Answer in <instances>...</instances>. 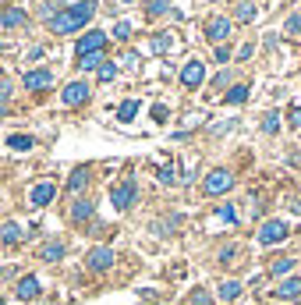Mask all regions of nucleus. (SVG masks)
<instances>
[{"mask_svg":"<svg viewBox=\"0 0 301 305\" xmlns=\"http://www.w3.org/2000/svg\"><path fill=\"white\" fill-rule=\"evenodd\" d=\"M188 305H213V295H209L206 288H195V291L188 295Z\"/></svg>","mask_w":301,"mask_h":305,"instance_id":"obj_26","label":"nucleus"},{"mask_svg":"<svg viewBox=\"0 0 301 305\" xmlns=\"http://www.w3.org/2000/svg\"><path fill=\"white\" fill-rule=\"evenodd\" d=\"M287 121H291V128H294V132L301 128V107H298V103L291 107V117H287Z\"/></svg>","mask_w":301,"mask_h":305,"instance_id":"obj_36","label":"nucleus"},{"mask_svg":"<svg viewBox=\"0 0 301 305\" xmlns=\"http://www.w3.org/2000/svg\"><path fill=\"white\" fill-rule=\"evenodd\" d=\"M7 146H11L14 152H29L32 146H36V139H32V135H7Z\"/></svg>","mask_w":301,"mask_h":305,"instance_id":"obj_19","label":"nucleus"},{"mask_svg":"<svg viewBox=\"0 0 301 305\" xmlns=\"http://www.w3.org/2000/svg\"><path fill=\"white\" fill-rule=\"evenodd\" d=\"M287 224L284 220H266L262 227H259V241L262 245H280V241H287Z\"/></svg>","mask_w":301,"mask_h":305,"instance_id":"obj_4","label":"nucleus"},{"mask_svg":"<svg viewBox=\"0 0 301 305\" xmlns=\"http://www.w3.org/2000/svg\"><path fill=\"white\" fill-rule=\"evenodd\" d=\"M11 96H14V85L11 82H0V103H7Z\"/></svg>","mask_w":301,"mask_h":305,"instance_id":"obj_37","label":"nucleus"},{"mask_svg":"<svg viewBox=\"0 0 301 305\" xmlns=\"http://www.w3.org/2000/svg\"><path fill=\"white\" fill-rule=\"evenodd\" d=\"M252 50H255V46H252V43H244V46L237 50V61H248V57H252Z\"/></svg>","mask_w":301,"mask_h":305,"instance_id":"obj_40","label":"nucleus"},{"mask_svg":"<svg viewBox=\"0 0 301 305\" xmlns=\"http://www.w3.org/2000/svg\"><path fill=\"white\" fill-rule=\"evenodd\" d=\"M121 4H131V0H121Z\"/></svg>","mask_w":301,"mask_h":305,"instance_id":"obj_42","label":"nucleus"},{"mask_svg":"<svg viewBox=\"0 0 301 305\" xmlns=\"http://www.w3.org/2000/svg\"><path fill=\"white\" fill-rule=\"evenodd\" d=\"M135 199H139V185H135L131 177H124V181H117V185L110 188V202H114L117 210H131Z\"/></svg>","mask_w":301,"mask_h":305,"instance_id":"obj_2","label":"nucleus"},{"mask_svg":"<svg viewBox=\"0 0 301 305\" xmlns=\"http://www.w3.org/2000/svg\"><path fill=\"white\" fill-rule=\"evenodd\" d=\"M234 14H237L241 21H252V18H255V4H252V0H237V4H234Z\"/></svg>","mask_w":301,"mask_h":305,"instance_id":"obj_22","label":"nucleus"},{"mask_svg":"<svg viewBox=\"0 0 301 305\" xmlns=\"http://www.w3.org/2000/svg\"><path fill=\"white\" fill-rule=\"evenodd\" d=\"M167 11H170V0H149V4H146V14H149V18H159V14H167Z\"/></svg>","mask_w":301,"mask_h":305,"instance_id":"obj_24","label":"nucleus"},{"mask_svg":"<svg viewBox=\"0 0 301 305\" xmlns=\"http://www.w3.org/2000/svg\"><path fill=\"white\" fill-rule=\"evenodd\" d=\"M135 114H139V99H128V103L121 107V121H131Z\"/></svg>","mask_w":301,"mask_h":305,"instance_id":"obj_31","label":"nucleus"},{"mask_svg":"<svg viewBox=\"0 0 301 305\" xmlns=\"http://www.w3.org/2000/svg\"><path fill=\"white\" fill-rule=\"evenodd\" d=\"M21 238H25V231L18 227V224H7V227L0 231V241H4V245H18Z\"/></svg>","mask_w":301,"mask_h":305,"instance_id":"obj_20","label":"nucleus"},{"mask_svg":"<svg viewBox=\"0 0 301 305\" xmlns=\"http://www.w3.org/2000/svg\"><path fill=\"white\" fill-rule=\"evenodd\" d=\"M213 61H216V64H227V61H230V50H227V46H216Z\"/></svg>","mask_w":301,"mask_h":305,"instance_id":"obj_38","label":"nucleus"},{"mask_svg":"<svg viewBox=\"0 0 301 305\" xmlns=\"http://www.w3.org/2000/svg\"><path fill=\"white\" fill-rule=\"evenodd\" d=\"M25 21H29V14H25L21 7H4V11H0V25H4V29H14V25H25Z\"/></svg>","mask_w":301,"mask_h":305,"instance_id":"obj_13","label":"nucleus"},{"mask_svg":"<svg viewBox=\"0 0 301 305\" xmlns=\"http://www.w3.org/2000/svg\"><path fill=\"white\" fill-rule=\"evenodd\" d=\"M159 181H163V185H177V177H174V170H170V167H163V170H159Z\"/></svg>","mask_w":301,"mask_h":305,"instance_id":"obj_39","label":"nucleus"},{"mask_svg":"<svg viewBox=\"0 0 301 305\" xmlns=\"http://www.w3.org/2000/svg\"><path fill=\"white\" fill-rule=\"evenodd\" d=\"M53 195H57V185H53V181H43V185L32 188L29 202H32V206H46V202H53Z\"/></svg>","mask_w":301,"mask_h":305,"instance_id":"obj_10","label":"nucleus"},{"mask_svg":"<svg viewBox=\"0 0 301 305\" xmlns=\"http://www.w3.org/2000/svg\"><path fill=\"white\" fill-rule=\"evenodd\" d=\"M284 32H287V36H301V14H287Z\"/></svg>","mask_w":301,"mask_h":305,"instance_id":"obj_27","label":"nucleus"},{"mask_svg":"<svg viewBox=\"0 0 301 305\" xmlns=\"http://www.w3.org/2000/svg\"><path fill=\"white\" fill-rule=\"evenodd\" d=\"M152 121H156V124H163V121H167V107H163V103H159V107H156V103H152Z\"/></svg>","mask_w":301,"mask_h":305,"instance_id":"obj_35","label":"nucleus"},{"mask_svg":"<svg viewBox=\"0 0 301 305\" xmlns=\"http://www.w3.org/2000/svg\"><path fill=\"white\" fill-rule=\"evenodd\" d=\"M39 259H43V263H57V259H64V245H61V241H46V245L39 248Z\"/></svg>","mask_w":301,"mask_h":305,"instance_id":"obj_15","label":"nucleus"},{"mask_svg":"<svg viewBox=\"0 0 301 305\" xmlns=\"http://www.w3.org/2000/svg\"><path fill=\"white\" fill-rule=\"evenodd\" d=\"M61 99H64L68 107H81V103L89 99V85H85V82H71V85L61 92Z\"/></svg>","mask_w":301,"mask_h":305,"instance_id":"obj_9","label":"nucleus"},{"mask_svg":"<svg viewBox=\"0 0 301 305\" xmlns=\"http://www.w3.org/2000/svg\"><path fill=\"white\" fill-rule=\"evenodd\" d=\"M216 217L227 220V224H234V220H237V210H234V206H220V210H216Z\"/></svg>","mask_w":301,"mask_h":305,"instance_id":"obj_32","label":"nucleus"},{"mask_svg":"<svg viewBox=\"0 0 301 305\" xmlns=\"http://www.w3.org/2000/svg\"><path fill=\"white\" fill-rule=\"evenodd\" d=\"M0 305H4V298H0Z\"/></svg>","mask_w":301,"mask_h":305,"instance_id":"obj_44","label":"nucleus"},{"mask_svg":"<svg viewBox=\"0 0 301 305\" xmlns=\"http://www.w3.org/2000/svg\"><path fill=\"white\" fill-rule=\"evenodd\" d=\"M152 50H156V54H167V50H170V36H156V39H152Z\"/></svg>","mask_w":301,"mask_h":305,"instance_id":"obj_34","label":"nucleus"},{"mask_svg":"<svg viewBox=\"0 0 301 305\" xmlns=\"http://www.w3.org/2000/svg\"><path fill=\"white\" fill-rule=\"evenodd\" d=\"M206 82V64L202 61H188L184 68H181V85L184 89H199Z\"/></svg>","mask_w":301,"mask_h":305,"instance_id":"obj_5","label":"nucleus"},{"mask_svg":"<svg viewBox=\"0 0 301 305\" xmlns=\"http://www.w3.org/2000/svg\"><path fill=\"white\" fill-rule=\"evenodd\" d=\"M114 75H117V68H114L110 61H103V64H99V71H96V78H99V82H110Z\"/></svg>","mask_w":301,"mask_h":305,"instance_id":"obj_29","label":"nucleus"},{"mask_svg":"<svg viewBox=\"0 0 301 305\" xmlns=\"http://www.w3.org/2000/svg\"><path fill=\"white\" fill-rule=\"evenodd\" d=\"M237 252H241L237 245H227L224 252H220V263H224V266H230V263H237Z\"/></svg>","mask_w":301,"mask_h":305,"instance_id":"obj_30","label":"nucleus"},{"mask_svg":"<svg viewBox=\"0 0 301 305\" xmlns=\"http://www.w3.org/2000/svg\"><path fill=\"white\" fill-rule=\"evenodd\" d=\"M262 132H266V135H277V132H280V114H277V110H269V114H266Z\"/></svg>","mask_w":301,"mask_h":305,"instance_id":"obj_25","label":"nucleus"},{"mask_svg":"<svg viewBox=\"0 0 301 305\" xmlns=\"http://www.w3.org/2000/svg\"><path fill=\"white\" fill-rule=\"evenodd\" d=\"M202 188H206V195H224V192H230V188H234V174H230L227 167H216L213 174H206Z\"/></svg>","mask_w":301,"mask_h":305,"instance_id":"obj_3","label":"nucleus"},{"mask_svg":"<svg viewBox=\"0 0 301 305\" xmlns=\"http://www.w3.org/2000/svg\"><path fill=\"white\" fill-rule=\"evenodd\" d=\"M96 14V4L92 0H81V4H68V7H61L57 11V18L50 21V32H57V36H68V32H78L89 18Z\"/></svg>","mask_w":301,"mask_h":305,"instance_id":"obj_1","label":"nucleus"},{"mask_svg":"<svg viewBox=\"0 0 301 305\" xmlns=\"http://www.w3.org/2000/svg\"><path fill=\"white\" fill-rule=\"evenodd\" d=\"M0 50H4V43H0Z\"/></svg>","mask_w":301,"mask_h":305,"instance_id":"obj_43","label":"nucleus"},{"mask_svg":"<svg viewBox=\"0 0 301 305\" xmlns=\"http://www.w3.org/2000/svg\"><path fill=\"white\" fill-rule=\"evenodd\" d=\"M89 177H92V174H89V167H78L75 174L68 177V195H71V192H81V188L89 185Z\"/></svg>","mask_w":301,"mask_h":305,"instance_id":"obj_17","label":"nucleus"},{"mask_svg":"<svg viewBox=\"0 0 301 305\" xmlns=\"http://www.w3.org/2000/svg\"><path fill=\"white\" fill-rule=\"evenodd\" d=\"M244 99H248V85H244V82H237V85H234V89L224 96L227 107H237V103H244Z\"/></svg>","mask_w":301,"mask_h":305,"instance_id":"obj_18","label":"nucleus"},{"mask_svg":"<svg viewBox=\"0 0 301 305\" xmlns=\"http://www.w3.org/2000/svg\"><path fill=\"white\" fill-rule=\"evenodd\" d=\"M237 295H241V284H237V281H227V284H220V298H224V302H234Z\"/></svg>","mask_w":301,"mask_h":305,"instance_id":"obj_23","label":"nucleus"},{"mask_svg":"<svg viewBox=\"0 0 301 305\" xmlns=\"http://www.w3.org/2000/svg\"><path fill=\"white\" fill-rule=\"evenodd\" d=\"M294 263H298L294 256H284V259H277V263L269 266V273H273V277H284V273H291V270H294Z\"/></svg>","mask_w":301,"mask_h":305,"instance_id":"obj_21","label":"nucleus"},{"mask_svg":"<svg viewBox=\"0 0 301 305\" xmlns=\"http://www.w3.org/2000/svg\"><path fill=\"white\" fill-rule=\"evenodd\" d=\"M78 68H81V71H99V54H89V57H78Z\"/></svg>","mask_w":301,"mask_h":305,"instance_id":"obj_28","label":"nucleus"},{"mask_svg":"<svg viewBox=\"0 0 301 305\" xmlns=\"http://www.w3.org/2000/svg\"><path fill=\"white\" fill-rule=\"evenodd\" d=\"M14 295H18L21 302H32V298L39 295V281H36L32 273H29V277H21V281H18V288H14Z\"/></svg>","mask_w":301,"mask_h":305,"instance_id":"obj_12","label":"nucleus"},{"mask_svg":"<svg viewBox=\"0 0 301 305\" xmlns=\"http://www.w3.org/2000/svg\"><path fill=\"white\" fill-rule=\"evenodd\" d=\"M103 46H106V32H89V36H81L75 46L78 57H89V54H103Z\"/></svg>","mask_w":301,"mask_h":305,"instance_id":"obj_6","label":"nucleus"},{"mask_svg":"<svg viewBox=\"0 0 301 305\" xmlns=\"http://www.w3.org/2000/svg\"><path fill=\"white\" fill-rule=\"evenodd\" d=\"M227 36H230V18H220V14H216V18H209V21H206V39H209V43L224 46Z\"/></svg>","mask_w":301,"mask_h":305,"instance_id":"obj_7","label":"nucleus"},{"mask_svg":"<svg viewBox=\"0 0 301 305\" xmlns=\"http://www.w3.org/2000/svg\"><path fill=\"white\" fill-rule=\"evenodd\" d=\"M50 82H53V75H50L46 68H43V71H29V75H25V89H32V92H43Z\"/></svg>","mask_w":301,"mask_h":305,"instance_id":"obj_14","label":"nucleus"},{"mask_svg":"<svg viewBox=\"0 0 301 305\" xmlns=\"http://www.w3.org/2000/svg\"><path fill=\"white\" fill-rule=\"evenodd\" d=\"M298 295H301V277H287L277 288V298H298Z\"/></svg>","mask_w":301,"mask_h":305,"instance_id":"obj_16","label":"nucleus"},{"mask_svg":"<svg viewBox=\"0 0 301 305\" xmlns=\"http://www.w3.org/2000/svg\"><path fill=\"white\" fill-rule=\"evenodd\" d=\"M114 36H117V39H131V25H128V21H117V25H114Z\"/></svg>","mask_w":301,"mask_h":305,"instance_id":"obj_33","label":"nucleus"},{"mask_svg":"<svg viewBox=\"0 0 301 305\" xmlns=\"http://www.w3.org/2000/svg\"><path fill=\"white\" fill-rule=\"evenodd\" d=\"M110 266H114V252L110 248H92L89 252V270L99 273V270H110Z\"/></svg>","mask_w":301,"mask_h":305,"instance_id":"obj_11","label":"nucleus"},{"mask_svg":"<svg viewBox=\"0 0 301 305\" xmlns=\"http://www.w3.org/2000/svg\"><path fill=\"white\" fill-rule=\"evenodd\" d=\"M68 217H71V224H89V220L96 217V202H92V199H78Z\"/></svg>","mask_w":301,"mask_h":305,"instance_id":"obj_8","label":"nucleus"},{"mask_svg":"<svg viewBox=\"0 0 301 305\" xmlns=\"http://www.w3.org/2000/svg\"><path fill=\"white\" fill-rule=\"evenodd\" d=\"M4 117H7V107H4V103H0V121H4Z\"/></svg>","mask_w":301,"mask_h":305,"instance_id":"obj_41","label":"nucleus"}]
</instances>
